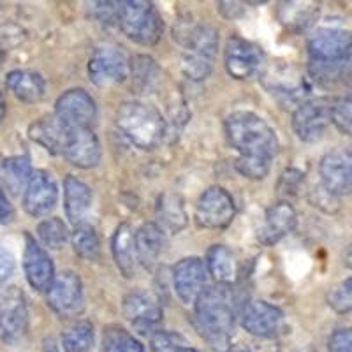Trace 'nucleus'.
Instances as JSON below:
<instances>
[{
  "label": "nucleus",
  "instance_id": "obj_1",
  "mask_svg": "<svg viewBox=\"0 0 352 352\" xmlns=\"http://www.w3.org/2000/svg\"><path fill=\"white\" fill-rule=\"evenodd\" d=\"M308 76L324 88L338 87L352 78V32L320 28L308 41Z\"/></svg>",
  "mask_w": 352,
  "mask_h": 352
},
{
  "label": "nucleus",
  "instance_id": "obj_2",
  "mask_svg": "<svg viewBox=\"0 0 352 352\" xmlns=\"http://www.w3.org/2000/svg\"><path fill=\"white\" fill-rule=\"evenodd\" d=\"M238 303L240 300L232 285L215 284L201 292L194 303V326L210 347L228 351L234 335Z\"/></svg>",
  "mask_w": 352,
  "mask_h": 352
},
{
  "label": "nucleus",
  "instance_id": "obj_3",
  "mask_svg": "<svg viewBox=\"0 0 352 352\" xmlns=\"http://www.w3.org/2000/svg\"><path fill=\"white\" fill-rule=\"evenodd\" d=\"M175 39L184 46L182 71L192 81H203L210 76L219 50V32L212 25L180 21L175 27Z\"/></svg>",
  "mask_w": 352,
  "mask_h": 352
},
{
  "label": "nucleus",
  "instance_id": "obj_4",
  "mask_svg": "<svg viewBox=\"0 0 352 352\" xmlns=\"http://www.w3.org/2000/svg\"><path fill=\"white\" fill-rule=\"evenodd\" d=\"M226 136L243 159L273 160L278 152V138L259 115L236 111L226 120Z\"/></svg>",
  "mask_w": 352,
  "mask_h": 352
},
{
  "label": "nucleus",
  "instance_id": "obj_5",
  "mask_svg": "<svg viewBox=\"0 0 352 352\" xmlns=\"http://www.w3.org/2000/svg\"><path fill=\"white\" fill-rule=\"evenodd\" d=\"M116 127L138 148L153 150L166 138V122L153 106L127 100L116 109Z\"/></svg>",
  "mask_w": 352,
  "mask_h": 352
},
{
  "label": "nucleus",
  "instance_id": "obj_6",
  "mask_svg": "<svg viewBox=\"0 0 352 352\" xmlns=\"http://www.w3.org/2000/svg\"><path fill=\"white\" fill-rule=\"evenodd\" d=\"M116 23L129 39L141 46H153L164 30L157 9L143 0L116 2Z\"/></svg>",
  "mask_w": 352,
  "mask_h": 352
},
{
  "label": "nucleus",
  "instance_id": "obj_7",
  "mask_svg": "<svg viewBox=\"0 0 352 352\" xmlns=\"http://www.w3.org/2000/svg\"><path fill=\"white\" fill-rule=\"evenodd\" d=\"M264 88L282 104L300 106L310 94V85L303 72L291 64H276L263 72Z\"/></svg>",
  "mask_w": 352,
  "mask_h": 352
},
{
  "label": "nucleus",
  "instance_id": "obj_8",
  "mask_svg": "<svg viewBox=\"0 0 352 352\" xmlns=\"http://www.w3.org/2000/svg\"><path fill=\"white\" fill-rule=\"evenodd\" d=\"M331 108L333 100L328 97H316L301 102L292 113L294 134L305 143L319 141L331 124Z\"/></svg>",
  "mask_w": 352,
  "mask_h": 352
},
{
  "label": "nucleus",
  "instance_id": "obj_9",
  "mask_svg": "<svg viewBox=\"0 0 352 352\" xmlns=\"http://www.w3.org/2000/svg\"><path fill=\"white\" fill-rule=\"evenodd\" d=\"M224 65L234 80H250L263 71L264 53L252 41L232 36L226 43Z\"/></svg>",
  "mask_w": 352,
  "mask_h": 352
},
{
  "label": "nucleus",
  "instance_id": "obj_10",
  "mask_svg": "<svg viewBox=\"0 0 352 352\" xmlns=\"http://www.w3.org/2000/svg\"><path fill=\"white\" fill-rule=\"evenodd\" d=\"M236 215V206L231 194L222 187H210L201 194L196 204V222L204 229L228 228Z\"/></svg>",
  "mask_w": 352,
  "mask_h": 352
},
{
  "label": "nucleus",
  "instance_id": "obj_11",
  "mask_svg": "<svg viewBox=\"0 0 352 352\" xmlns=\"http://www.w3.org/2000/svg\"><path fill=\"white\" fill-rule=\"evenodd\" d=\"M28 308L25 294L16 285L0 292V333L8 344H16L27 335Z\"/></svg>",
  "mask_w": 352,
  "mask_h": 352
},
{
  "label": "nucleus",
  "instance_id": "obj_12",
  "mask_svg": "<svg viewBox=\"0 0 352 352\" xmlns=\"http://www.w3.org/2000/svg\"><path fill=\"white\" fill-rule=\"evenodd\" d=\"M320 185L340 197L352 194V148H336L326 153L319 164Z\"/></svg>",
  "mask_w": 352,
  "mask_h": 352
},
{
  "label": "nucleus",
  "instance_id": "obj_13",
  "mask_svg": "<svg viewBox=\"0 0 352 352\" xmlns=\"http://www.w3.org/2000/svg\"><path fill=\"white\" fill-rule=\"evenodd\" d=\"M48 305L60 317H76L83 312V284L74 272H62L48 289Z\"/></svg>",
  "mask_w": 352,
  "mask_h": 352
},
{
  "label": "nucleus",
  "instance_id": "obj_14",
  "mask_svg": "<svg viewBox=\"0 0 352 352\" xmlns=\"http://www.w3.org/2000/svg\"><path fill=\"white\" fill-rule=\"evenodd\" d=\"M241 328L257 338H275L284 326V314L268 301H250L240 314Z\"/></svg>",
  "mask_w": 352,
  "mask_h": 352
},
{
  "label": "nucleus",
  "instance_id": "obj_15",
  "mask_svg": "<svg viewBox=\"0 0 352 352\" xmlns=\"http://www.w3.org/2000/svg\"><path fill=\"white\" fill-rule=\"evenodd\" d=\"M129 76V62L116 48H99L88 62V78L100 88L120 85Z\"/></svg>",
  "mask_w": 352,
  "mask_h": 352
},
{
  "label": "nucleus",
  "instance_id": "obj_16",
  "mask_svg": "<svg viewBox=\"0 0 352 352\" xmlns=\"http://www.w3.org/2000/svg\"><path fill=\"white\" fill-rule=\"evenodd\" d=\"M55 116L67 127L90 129L97 118L96 100L81 88H72L58 97L55 104Z\"/></svg>",
  "mask_w": 352,
  "mask_h": 352
},
{
  "label": "nucleus",
  "instance_id": "obj_17",
  "mask_svg": "<svg viewBox=\"0 0 352 352\" xmlns=\"http://www.w3.org/2000/svg\"><path fill=\"white\" fill-rule=\"evenodd\" d=\"M124 316L138 333L153 335L162 322V307L144 291H132L124 300Z\"/></svg>",
  "mask_w": 352,
  "mask_h": 352
},
{
  "label": "nucleus",
  "instance_id": "obj_18",
  "mask_svg": "<svg viewBox=\"0 0 352 352\" xmlns=\"http://www.w3.org/2000/svg\"><path fill=\"white\" fill-rule=\"evenodd\" d=\"M62 155L72 166L92 169L100 162V143L96 132L88 127H69Z\"/></svg>",
  "mask_w": 352,
  "mask_h": 352
},
{
  "label": "nucleus",
  "instance_id": "obj_19",
  "mask_svg": "<svg viewBox=\"0 0 352 352\" xmlns=\"http://www.w3.org/2000/svg\"><path fill=\"white\" fill-rule=\"evenodd\" d=\"M58 187L52 173L37 169L32 173L23 194V208L28 215L44 217L55 208Z\"/></svg>",
  "mask_w": 352,
  "mask_h": 352
},
{
  "label": "nucleus",
  "instance_id": "obj_20",
  "mask_svg": "<svg viewBox=\"0 0 352 352\" xmlns=\"http://www.w3.org/2000/svg\"><path fill=\"white\" fill-rule=\"evenodd\" d=\"M206 266L199 257H185L173 268V287L185 305H194L206 289Z\"/></svg>",
  "mask_w": 352,
  "mask_h": 352
},
{
  "label": "nucleus",
  "instance_id": "obj_21",
  "mask_svg": "<svg viewBox=\"0 0 352 352\" xmlns=\"http://www.w3.org/2000/svg\"><path fill=\"white\" fill-rule=\"evenodd\" d=\"M23 270L32 289L39 292H48L50 285L55 280V264L50 254L30 234L25 236Z\"/></svg>",
  "mask_w": 352,
  "mask_h": 352
},
{
  "label": "nucleus",
  "instance_id": "obj_22",
  "mask_svg": "<svg viewBox=\"0 0 352 352\" xmlns=\"http://www.w3.org/2000/svg\"><path fill=\"white\" fill-rule=\"evenodd\" d=\"M296 222L298 215L294 206L289 201H278L264 213L263 226L257 231V240L266 247H272L287 236L289 232L294 231Z\"/></svg>",
  "mask_w": 352,
  "mask_h": 352
},
{
  "label": "nucleus",
  "instance_id": "obj_23",
  "mask_svg": "<svg viewBox=\"0 0 352 352\" xmlns=\"http://www.w3.org/2000/svg\"><path fill=\"white\" fill-rule=\"evenodd\" d=\"M67 132V125L62 124L55 115L43 116V118L36 120L28 127L30 140L36 141L44 150H48L50 153H55V155L56 153H62V150H64Z\"/></svg>",
  "mask_w": 352,
  "mask_h": 352
},
{
  "label": "nucleus",
  "instance_id": "obj_24",
  "mask_svg": "<svg viewBox=\"0 0 352 352\" xmlns=\"http://www.w3.org/2000/svg\"><path fill=\"white\" fill-rule=\"evenodd\" d=\"M92 206V188L76 176L69 175L64 180V208L72 224H83L88 210Z\"/></svg>",
  "mask_w": 352,
  "mask_h": 352
},
{
  "label": "nucleus",
  "instance_id": "obj_25",
  "mask_svg": "<svg viewBox=\"0 0 352 352\" xmlns=\"http://www.w3.org/2000/svg\"><path fill=\"white\" fill-rule=\"evenodd\" d=\"M136 259L144 268H152L164 248V232L153 222H146L134 232Z\"/></svg>",
  "mask_w": 352,
  "mask_h": 352
},
{
  "label": "nucleus",
  "instance_id": "obj_26",
  "mask_svg": "<svg viewBox=\"0 0 352 352\" xmlns=\"http://www.w3.org/2000/svg\"><path fill=\"white\" fill-rule=\"evenodd\" d=\"M157 226L162 232L176 234L187 226L188 215L185 210L184 199L178 194H162L155 206Z\"/></svg>",
  "mask_w": 352,
  "mask_h": 352
},
{
  "label": "nucleus",
  "instance_id": "obj_27",
  "mask_svg": "<svg viewBox=\"0 0 352 352\" xmlns=\"http://www.w3.org/2000/svg\"><path fill=\"white\" fill-rule=\"evenodd\" d=\"M6 85L12 92V96L20 99L21 102H27V104L39 102L44 97V90H46V85H44V80L39 72L25 71V69H16V71L9 72L8 78H6Z\"/></svg>",
  "mask_w": 352,
  "mask_h": 352
},
{
  "label": "nucleus",
  "instance_id": "obj_28",
  "mask_svg": "<svg viewBox=\"0 0 352 352\" xmlns=\"http://www.w3.org/2000/svg\"><path fill=\"white\" fill-rule=\"evenodd\" d=\"M113 259L116 268L120 270L125 278H131L136 272V248H134V232L129 224H120L116 228L111 240Z\"/></svg>",
  "mask_w": 352,
  "mask_h": 352
},
{
  "label": "nucleus",
  "instance_id": "obj_29",
  "mask_svg": "<svg viewBox=\"0 0 352 352\" xmlns=\"http://www.w3.org/2000/svg\"><path fill=\"white\" fill-rule=\"evenodd\" d=\"M204 266H206V272L215 278L217 284L232 285V282L236 280V259H234V254L226 245H213V247H210Z\"/></svg>",
  "mask_w": 352,
  "mask_h": 352
},
{
  "label": "nucleus",
  "instance_id": "obj_30",
  "mask_svg": "<svg viewBox=\"0 0 352 352\" xmlns=\"http://www.w3.org/2000/svg\"><path fill=\"white\" fill-rule=\"evenodd\" d=\"M32 166L28 157L14 155L0 162V187L9 190L11 194H20V190L27 188L28 180L32 176Z\"/></svg>",
  "mask_w": 352,
  "mask_h": 352
},
{
  "label": "nucleus",
  "instance_id": "obj_31",
  "mask_svg": "<svg viewBox=\"0 0 352 352\" xmlns=\"http://www.w3.org/2000/svg\"><path fill=\"white\" fill-rule=\"evenodd\" d=\"M319 16L316 2H284L278 8V20L292 32H303Z\"/></svg>",
  "mask_w": 352,
  "mask_h": 352
},
{
  "label": "nucleus",
  "instance_id": "obj_32",
  "mask_svg": "<svg viewBox=\"0 0 352 352\" xmlns=\"http://www.w3.org/2000/svg\"><path fill=\"white\" fill-rule=\"evenodd\" d=\"M96 340L92 322L78 320L62 335V345L65 352H90Z\"/></svg>",
  "mask_w": 352,
  "mask_h": 352
},
{
  "label": "nucleus",
  "instance_id": "obj_33",
  "mask_svg": "<svg viewBox=\"0 0 352 352\" xmlns=\"http://www.w3.org/2000/svg\"><path fill=\"white\" fill-rule=\"evenodd\" d=\"M71 243L74 252L85 261H97L100 256V241L96 229L88 224L76 226L71 236Z\"/></svg>",
  "mask_w": 352,
  "mask_h": 352
},
{
  "label": "nucleus",
  "instance_id": "obj_34",
  "mask_svg": "<svg viewBox=\"0 0 352 352\" xmlns=\"http://www.w3.org/2000/svg\"><path fill=\"white\" fill-rule=\"evenodd\" d=\"M102 352H144V347L127 329L108 326L102 335Z\"/></svg>",
  "mask_w": 352,
  "mask_h": 352
},
{
  "label": "nucleus",
  "instance_id": "obj_35",
  "mask_svg": "<svg viewBox=\"0 0 352 352\" xmlns=\"http://www.w3.org/2000/svg\"><path fill=\"white\" fill-rule=\"evenodd\" d=\"M129 72L132 74L134 87L140 90H150L159 80V67L150 56L138 55L136 58H132L129 64Z\"/></svg>",
  "mask_w": 352,
  "mask_h": 352
},
{
  "label": "nucleus",
  "instance_id": "obj_36",
  "mask_svg": "<svg viewBox=\"0 0 352 352\" xmlns=\"http://www.w3.org/2000/svg\"><path fill=\"white\" fill-rule=\"evenodd\" d=\"M37 236L43 241L44 247L52 248V250H58L65 245L69 240V231L67 226L64 224V220L52 217V219L43 220L37 226Z\"/></svg>",
  "mask_w": 352,
  "mask_h": 352
},
{
  "label": "nucleus",
  "instance_id": "obj_37",
  "mask_svg": "<svg viewBox=\"0 0 352 352\" xmlns=\"http://www.w3.org/2000/svg\"><path fill=\"white\" fill-rule=\"evenodd\" d=\"M331 122L342 134L352 136V83L338 99L333 100Z\"/></svg>",
  "mask_w": 352,
  "mask_h": 352
},
{
  "label": "nucleus",
  "instance_id": "obj_38",
  "mask_svg": "<svg viewBox=\"0 0 352 352\" xmlns=\"http://www.w3.org/2000/svg\"><path fill=\"white\" fill-rule=\"evenodd\" d=\"M152 352H197L180 333L157 329L150 338Z\"/></svg>",
  "mask_w": 352,
  "mask_h": 352
},
{
  "label": "nucleus",
  "instance_id": "obj_39",
  "mask_svg": "<svg viewBox=\"0 0 352 352\" xmlns=\"http://www.w3.org/2000/svg\"><path fill=\"white\" fill-rule=\"evenodd\" d=\"M329 308L336 314H349L352 312V276L345 278L340 284H336L326 296Z\"/></svg>",
  "mask_w": 352,
  "mask_h": 352
},
{
  "label": "nucleus",
  "instance_id": "obj_40",
  "mask_svg": "<svg viewBox=\"0 0 352 352\" xmlns=\"http://www.w3.org/2000/svg\"><path fill=\"white\" fill-rule=\"evenodd\" d=\"M308 199H310V203H312L316 208L322 210L324 213H336L340 210V201H338V197L333 196L331 192H328L320 184L310 190Z\"/></svg>",
  "mask_w": 352,
  "mask_h": 352
},
{
  "label": "nucleus",
  "instance_id": "obj_41",
  "mask_svg": "<svg viewBox=\"0 0 352 352\" xmlns=\"http://www.w3.org/2000/svg\"><path fill=\"white\" fill-rule=\"evenodd\" d=\"M328 352H352V328L336 329L329 338Z\"/></svg>",
  "mask_w": 352,
  "mask_h": 352
},
{
  "label": "nucleus",
  "instance_id": "obj_42",
  "mask_svg": "<svg viewBox=\"0 0 352 352\" xmlns=\"http://www.w3.org/2000/svg\"><path fill=\"white\" fill-rule=\"evenodd\" d=\"M303 173L298 171V169H287V171L282 175L280 178V192L292 196V194L298 192L301 182L305 180Z\"/></svg>",
  "mask_w": 352,
  "mask_h": 352
},
{
  "label": "nucleus",
  "instance_id": "obj_43",
  "mask_svg": "<svg viewBox=\"0 0 352 352\" xmlns=\"http://www.w3.org/2000/svg\"><path fill=\"white\" fill-rule=\"evenodd\" d=\"M12 272H14V257L6 248L0 247V287L8 282Z\"/></svg>",
  "mask_w": 352,
  "mask_h": 352
},
{
  "label": "nucleus",
  "instance_id": "obj_44",
  "mask_svg": "<svg viewBox=\"0 0 352 352\" xmlns=\"http://www.w3.org/2000/svg\"><path fill=\"white\" fill-rule=\"evenodd\" d=\"M14 219V210L12 204L9 203L8 196H6L4 188L0 187V224H11Z\"/></svg>",
  "mask_w": 352,
  "mask_h": 352
},
{
  "label": "nucleus",
  "instance_id": "obj_45",
  "mask_svg": "<svg viewBox=\"0 0 352 352\" xmlns=\"http://www.w3.org/2000/svg\"><path fill=\"white\" fill-rule=\"evenodd\" d=\"M217 6H219V11L226 18H240L245 12V6L247 4H243V2H220Z\"/></svg>",
  "mask_w": 352,
  "mask_h": 352
},
{
  "label": "nucleus",
  "instance_id": "obj_46",
  "mask_svg": "<svg viewBox=\"0 0 352 352\" xmlns=\"http://www.w3.org/2000/svg\"><path fill=\"white\" fill-rule=\"evenodd\" d=\"M44 352H60L58 351V345L55 344V340H53V338H46V340H44Z\"/></svg>",
  "mask_w": 352,
  "mask_h": 352
},
{
  "label": "nucleus",
  "instance_id": "obj_47",
  "mask_svg": "<svg viewBox=\"0 0 352 352\" xmlns=\"http://www.w3.org/2000/svg\"><path fill=\"white\" fill-rule=\"evenodd\" d=\"M344 264H345V266H347L349 270H352V243L349 245L347 250H345V254H344Z\"/></svg>",
  "mask_w": 352,
  "mask_h": 352
},
{
  "label": "nucleus",
  "instance_id": "obj_48",
  "mask_svg": "<svg viewBox=\"0 0 352 352\" xmlns=\"http://www.w3.org/2000/svg\"><path fill=\"white\" fill-rule=\"evenodd\" d=\"M4 115H6V102H4V97H2V94H0V122H2Z\"/></svg>",
  "mask_w": 352,
  "mask_h": 352
},
{
  "label": "nucleus",
  "instance_id": "obj_49",
  "mask_svg": "<svg viewBox=\"0 0 352 352\" xmlns=\"http://www.w3.org/2000/svg\"><path fill=\"white\" fill-rule=\"evenodd\" d=\"M2 60H4V52L0 50V64H2Z\"/></svg>",
  "mask_w": 352,
  "mask_h": 352
},
{
  "label": "nucleus",
  "instance_id": "obj_50",
  "mask_svg": "<svg viewBox=\"0 0 352 352\" xmlns=\"http://www.w3.org/2000/svg\"><path fill=\"white\" fill-rule=\"evenodd\" d=\"M226 352H247V351H226Z\"/></svg>",
  "mask_w": 352,
  "mask_h": 352
}]
</instances>
